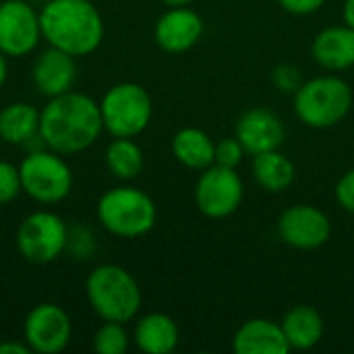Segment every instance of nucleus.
Returning <instances> with one entry per match:
<instances>
[{
	"label": "nucleus",
	"mask_w": 354,
	"mask_h": 354,
	"mask_svg": "<svg viewBox=\"0 0 354 354\" xmlns=\"http://www.w3.org/2000/svg\"><path fill=\"white\" fill-rule=\"evenodd\" d=\"M104 120L100 104L79 91H66L50 97L39 112V137L41 143L60 153L73 156L89 149L102 135Z\"/></svg>",
	"instance_id": "obj_1"
},
{
	"label": "nucleus",
	"mask_w": 354,
	"mask_h": 354,
	"mask_svg": "<svg viewBox=\"0 0 354 354\" xmlns=\"http://www.w3.org/2000/svg\"><path fill=\"white\" fill-rule=\"evenodd\" d=\"M39 25L50 46L75 58L95 52L104 39V19L91 0H48Z\"/></svg>",
	"instance_id": "obj_2"
},
{
	"label": "nucleus",
	"mask_w": 354,
	"mask_h": 354,
	"mask_svg": "<svg viewBox=\"0 0 354 354\" xmlns=\"http://www.w3.org/2000/svg\"><path fill=\"white\" fill-rule=\"evenodd\" d=\"M87 301L104 322H131L141 309V288L120 266H97L85 282Z\"/></svg>",
	"instance_id": "obj_3"
},
{
	"label": "nucleus",
	"mask_w": 354,
	"mask_h": 354,
	"mask_svg": "<svg viewBox=\"0 0 354 354\" xmlns=\"http://www.w3.org/2000/svg\"><path fill=\"white\" fill-rule=\"evenodd\" d=\"M97 220L114 236L139 239L153 230L158 207L153 199L135 187H114L97 201Z\"/></svg>",
	"instance_id": "obj_4"
},
{
	"label": "nucleus",
	"mask_w": 354,
	"mask_h": 354,
	"mask_svg": "<svg viewBox=\"0 0 354 354\" xmlns=\"http://www.w3.org/2000/svg\"><path fill=\"white\" fill-rule=\"evenodd\" d=\"M351 108L353 89L336 75L309 79L295 93V112L311 129L336 127L348 116Z\"/></svg>",
	"instance_id": "obj_5"
},
{
	"label": "nucleus",
	"mask_w": 354,
	"mask_h": 354,
	"mask_svg": "<svg viewBox=\"0 0 354 354\" xmlns=\"http://www.w3.org/2000/svg\"><path fill=\"white\" fill-rule=\"evenodd\" d=\"M100 112L104 129L112 137H137L141 135L153 114V104L147 89L139 83H116L112 85L102 102Z\"/></svg>",
	"instance_id": "obj_6"
},
{
	"label": "nucleus",
	"mask_w": 354,
	"mask_h": 354,
	"mask_svg": "<svg viewBox=\"0 0 354 354\" xmlns=\"http://www.w3.org/2000/svg\"><path fill=\"white\" fill-rule=\"evenodd\" d=\"M23 193L37 203H58L73 191V172L52 149H33L19 164Z\"/></svg>",
	"instance_id": "obj_7"
},
{
	"label": "nucleus",
	"mask_w": 354,
	"mask_h": 354,
	"mask_svg": "<svg viewBox=\"0 0 354 354\" xmlns=\"http://www.w3.org/2000/svg\"><path fill=\"white\" fill-rule=\"evenodd\" d=\"M17 249L31 263H50L58 259L68 243V228L54 212H33L17 228Z\"/></svg>",
	"instance_id": "obj_8"
},
{
	"label": "nucleus",
	"mask_w": 354,
	"mask_h": 354,
	"mask_svg": "<svg viewBox=\"0 0 354 354\" xmlns=\"http://www.w3.org/2000/svg\"><path fill=\"white\" fill-rule=\"evenodd\" d=\"M245 187L236 168L212 164L203 170L195 187L197 209L214 220L232 216L243 203Z\"/></svg>",
	"instance_id": "obj_9"
},
{
	"label": "nucleus",
	"mask_w": 354,
	"mask_h": 354,
	"mask_svg": "<svg viewBox=\"0 0 354 354\" xmlns=\"http://www.w3.org/2000/svg\"><path fill=\"white\" fill-rule=\"evenodd\" d=\"M41 37L39 12L25 0L0 2V50L6 56L31 54Z\"/></svg>",
	"instance_id": "obj_10"
},
{
	"label": "nucleus",
	"mask_w": 354,
	"mask_h": 354,
	"mask_svg": "<svg viewBox=\"0 0 354 354\" xmlns=\"http://www.w3.org/2000/svg\"><path fill=\"white\" fill-rule=\"evenodd\" d=\"M23 336L33 353L58 354L71 342L73 324L62 307L54 303H39L25 317Z\"/></svg>",
	"instance_id": "obj_11"
},
{
	"label": "nucleus",
	"mask_w": 354,
	"mask_h": 354,
	"mask_svg": "<svg viewBox=\"0 0 354 354\" xmlns=\"http://www.w3.org/2000/svg\"><path fill=\"white\" fill-rule=\"evenodd\" d=\"M278 234L292 249L313 251L330 241L332 222L319 207L297 203L282 212L278 220Z\"/></svg>",
	"instance_id": "obj_12"
},
{
	"label": "nucleus",
	"mask_w": 354,
	"mask_h": 354,
	"mask_svg": "<svg viewBox=\"0 0 354 354\" xmlns=\"http://www.w3.org/2000/svg\"><path fill=\"white\" fill-rule=\"evenodd\" d=\"M203 35V19L189 6H170L153 29L156 44L168 54L189 52Z\"/></svg>",
	"instance_id": "obj_13"
},
{
	"label": "nucleus",
	"mask_w": 354,
	"mask_h": 354,
	"mask_svg": "<svg viewBox=\"0 0 354 354\" xmlns=\"http://www.w3.org/2000/svg\"><path fill=\"white\" fill-rule=\"evenodd\" d=\"M234 137L241 141L245 153L257 156L263 151L280 149L286 137V129L280 116L274 114L272 110L251 108L239 118Z\"/></svg>",
	"instance_id": "obj_14"
},
{
	"label": "nucleus",
	"mask_w": 354,
	"mask_h": 354,
	"mask_svg": "<svg viewBox=\"0 0 354 354\" xmlns=\"http://www.w3.org/2000/svg\"><path fill=\"white\" fill-rule=\"evenodd\" d=\"M31 77L41 95H46V97L62 95L73 89L75 79H77L75 56L50 46L35 58Z\"/></svg>",
	"instance_id": "obj_15"
},
{
	"label": "nucleus",
	"mask_w": 354,
	"mask_h": 354,
	"mask_svg": "<svg viewBox=\"0 0 354 354\" xmlns=\"http://www.w3.org/2000/svg\"><path fill=\"white\" fill-rule=\"evenodd\" d=\"M232 351L236 354H286L290 351V344L282 326L259 317L245 322L236 330L232 338Z\"/></svg>",
	"instance_id": "obj_16"
},
{
	"label": "nucleus",
	"mask_w": 354,
	"mask_h": 354,
	"mask_svg": "<svg viewBox=\"0 0 354 354\" xmlns=\"http://www.w3.org/2000/svg\"><path fill=\"white\" fill-rule=\"evenodd\" d=\"M311 54L326 71H346L354 66V29L334 25L319 31L311 44Z\"/></svg>",
	"instance_id": "obj_17"
},
{
	"label": "nucleus",
	"mask_w": 354,
	"mask_h": 354,
	"mask_svg": "<svg viewBox=\"0 0 354 354\" xmlns=\"http://www.w3.org/2000/svg\"><path fill=\"white\" fill-rule=\"evenodd\" d=\"M180 332L166 313H147L135 326V344L147 354H168L178 346Z\"/></svg>",
	"instance_id": "obj_18"
},
{
	"label": "nucleus",
	"mask_w": 354,
	"mask_h": 354,
	"mask_svg": "<svg viewBox=\"0 0 354 354\" xmlns=\"http://www.w3.org/2000/svg\"><path fill=\"white\" fill-rule=\"evenodd\" d=\"M284 336L290 344V348L297 351H311L315 348L324 338V317L322 313L311 305H297L292 307L284 319H282Z\"/></svg>",
	"instance_id": "obj_19"
},
{
	"label": "nucleus",
	"mask_w": 354,
	"mask_h": 354,
	"mask_svg": "<svg viewBox=\"0 0 354 354\" xmlns=\"http://www.w3.org/2000/svg\"><path fill=\"white\" fill-rule=\"evenodd\" d=\"M172 153L183 166L191 170H205L214 164L216 143L205 131L185 127L172 137Z\"/></svg>",
	"instance_id": "obj_20"
},
{
	"label": "nucleus",
	"mask_w": 354,
	"mask_h": 354,
	"mask_svg": "<svg viewBox=\"0 0 354 354\" xmlns=\"http://www.w3.org/2000/svg\"><path fill=\"white\" fill-rule=\"evenodd\" d=\"M39 135V112L27 102H15L0 110V139L25 145Z\"/></svg>",
	"instance_id": "obj_21"
},
{
	"label": "nucleus",
	"mask_w": 354,
	"mask_h": 354,
	"mask_svg": "<svg viewBox=\"0 0 354 354\" xmlns=\"http://www.w3.org/2000/svg\"><path fill=\"white\" fill-rule=\"evenodd\" d=\"M253 176L257 185L270 193H282L286 191L297 176L295 164L284 156L280 149L263 151L253 156Z\"/></svg>",
	"instance_id": "obj_22"
},
{
	"label": "nucleus",
	"mask_w": 354,
	"mask_h": 354,
	"mask_svg": "<svg viewBox=\"0 0 354 354\" xmlns=\"http://www.w3.org/2000/svg\"><path fill=\"white\" fill-rule=\"evenodd\" d=\"M106 166L120 180H133L141 174L145 158L131 137H114L106 149Z\"/></svg>",
	"instance_id": "obj_23"
},
{
	"label": "nucleus",
	"mask_w": 354,
	"mask_h": 354,
	"mask_svg": "<svg viewBox=\"0 0 354 354\" xmlns=\"http://www.w3.org/2000/svg\"><path fill=\"white\" fill-rule=\"evenodd\" d=\"M129 344V332L118 322H106L93 336V348L100 354H124Z\"/></svg>",
	"instance_id": "obj_24"
},
{
	"label": "nucleus",
	"mask_w": 354,
	"mask_h": 354,
	"mask_svg": "<svg viewBox=\"0 0 354 354\" xmlns=\"http://www.w3.org/2000/svg\"><path fill=\"white\" fill-rule=\"evenodd\" d=\"M19 193H23L19 166L10 164L6 160H0V205L15 201L19 197Z\"/></svg>",
	"instance_id": "obj_25"
},
{
	"label": "nucleus",
	"mask_w": 354,
	"mask_h": 354,
	"mask_svg": "<svg viewBox=\"0 0 354 354\" xmlns=\"http://www.w3.org/2000/svg\"><path fill=\"white\" fill-rule=\"evenodd\" d=\"M245 149L241 145V141L236 137H228L222 139L220 143H216V156H214V164L224 166V168H236L243 162Z\"/></svg>",
	"instance_id": "obj_26"
},
{
	"label": "nucleus",
	"mask_w": 354,
	"mask_h": 354,
	"mask_svg": "<svg viewBox=\"0 0 354 354\" xmlns=\"http://www.w3.org/2000/svg\"><path fill=\"white\" fill-rule=\"evenodd\" d=\"M272 83L282 91V93H297V89L305 83L299 66L295 64H280L272 73Z\"/></svg>",
	"instance_id": "obj_27"
},
{
	"label": "nucleus",
	"mask_w": 354,
	"mask_h": 354,
	"mask_svg": "<svg viewBox=\"0 0 354 354\" xmlns=\"http://www.w3.org/2000/svg\"><path fill=\"white\" fill-rule=\"evenodd\" d=\"M336 199L348 214H354V168L344 172L336 185Z\"/></svg>",
	"instance_id": "obj_28"
},
{
	"label": "nucleus",
	"mask_w": 354,
	"mask_h": 354,
	"mask_svg": "<svg viewBox=\"0 0 354 354\" xmlns=\"http://www.w3.org/2000/svg\"><path fill=\"white\" fill-rule=\"evenodd\" d=\"M278 2L284 10L292 15H311L326 4V0H278Z\"/></svg>",
	"instance_id": "obj_29"
},
{
	"label": "nucleus",
	"mask_w": 354,
	"mask_h": 354,
	"mask_svg": "<svg viewBox=\"0 0 354 354\" xmlns=\"http://www.w3.org/2000/svg\"><path fill=\"white\" fill-rule=\"evenodd\" d=\"M31 353V348H29V344L25 342V344H21V342H10V340H6V342H0V354H29Z\"/></svg>",
	"instance_id": "obj_30"
},
{
	"label": "nucleus",
	"mask_w": 354,
	"mask_h": 354,
	"mask_svg": "<svg viewBox=\"0 0 354 354\" xmlns=\"http://www.w3.org/2000/svg\"><path fill=\"white\" fill-rule=\"evenodd\" d=\"M342 15H344V23L354 29V0H346V2H344Z\"/></svg>",
	"instance_id": "obj_31"
},
{
	"label": "nucleus",
	"mask_w": 354,
	"mask_h": 354,
	"mask_svg": "<svg viewBox=\"0 0 354 354\" xmlns=\"http://www.w3.org/2000/svg\"><path fill=\"white\" fill-rule=\"evenodd\" d=\"M6 77H8V62H6V54L0 50V89L6 83Z\"/></svg>",
	"instance_id": "obj_32"
},
{
	"label": "nucleus",
	"mask_w": 354,
	"mask_h": 354,
	"mask_svg": "<svg viewBox=\"0 0 354 354\" xmlns=\"http://www.w3.org/2000/svg\"><path fill=\"white\" fill-rule=\"evenodd\" d=\"M164 4H168V6H189L191 2H195V0H162Z\"/></svg>",
	"instance_id": "obj_33"
}]
</instances>
